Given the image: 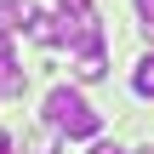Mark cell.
Wrapping results in <instances>:
<instances>
[{"mask_svg": "<svg viewBox=\"0 0 154 154\" xmlns=\"http://www.w3.org/2000/svg\"><path fill=\"white\" fill-rule=\"evenodd\" d=\"M46 126H57L63 137L86 143V137H97V131H103V114H97L74 86H51V91H46Z\"/></svg>", "mask_w": 154, "mask_h": 154, "instance_id": "6da1fadb", "label": "cell"}, {"mask_svg": "<svg viewBox=\"0 0 154 154\" xmlns=\"http://www.w3.org/2000/svg\"><path fill=\"white\" fill-rule=\"evenodd\" d=\"M23 34L40 40V46H63V11H29V29Z\"/></svg>", "mask_w": 154, "mask_h": 154, "instance_id": "7a4b0ae2", "label": "cell"}, {"mask_svg": "<svg viewBox=\"0 0 154 154\" xmlns=\"http://www.w3.org/2000/svg\"><path fill=\"white\" fill-rule=\"evenodd\" d=\"M57 137H63L57 126H40V131L29 137V154H57Z\"/></svg>", "mask_w": 154, "mask_h": 154, "instance_id": "8992f818", "label": "cell"}, {"mask_svg": "<svg viewBox=\"0 0 154 154\" xmlns=\"http://www.w3.org/2000/svg\"><path fill=\"white\" fill-rule=\"evenodd\" d=\"M0 154H11V137H6V131H0Z\"/></svg>", "mask_w": 154, "mask_h": 154, "instance_id": "9c48e42d", "label": "cell"}, {"mask_svg": "<svg viewBox=\"0 0 154 154\" xmlns=\"http://www.w3.org/2000/svg\"><path fill=\"white\" fill-rule=\"evenodd\" d=\"M131 91H137V97H154V51L131 69Z\"/></svg>", "mask_w": 154, "mask_h": 154, "instance_id": "5b68a950", "label": "cell"}, {"mask_svg": "<svg viewBox=\"0 0 154 154\" xmlns=\"http://www.w3.org/2000/svg\"><path fill=\"white\" fill-rule=\"evenodd\" d=\"M11 29H29V6L23 0H0V34H11Z\"/></svg>", "mask_w": 154, "mask_h": 154, "instance_id": "277c9868", "label": "cell"}, {"mask_svg": "<svg viewBox=\"0 0 154 154\" xmlns=\"http://www.w3.org/2000/svg\"><path fill=\"white\" fill-rule=\"evenodd\" d=\"M91 154H126V149H114V143H91Z\"/></svg>", "mask_w": 154, "mask_h": 154, "instance_id": "52a82bcc", "label": "cell"}, {"mask_svg": "<svg viewBox=\"0 0 154 154\" xmlns=\"http://www.w3.org/2000/svg\"><path fill=\"white\" fill-rule=\"evenodd\" d=\"M103 74H109V51H103V46L74 51V80H80V86H91V80H103Z\"/></svg>", "mask_w": 154, "mask_h": 154, "instance_id": "3957f363", "label": "cell"}, {"mask_svg": "<svg viewBox=\"0 0 154 154\" xmlns=\"http://www.w3.org/2000/svg\"><path fill=\"white\" fill-rule=\"evenodd\" d=\"M143 34H149V46H154V17H149V23H143Z\"/></svg>", "mask_w": 154, "mask_h": 154, "instance_id": "30bf717a", "label": "cell"}, {"mask_svg": "<svg viewBox=\"0 0 154 154\" xmlns=\"http://www.w3.org/2000/svg\"><path fill=\"white\" fill-rule=\"evenodd\" d=\"M137 11H143V23H149V17H154V0H137Z\"/></svg>", "mask_w": 154, "mask_h": 154, "instance_id": "ba28073f", "label": "cell"}]
</instances>
